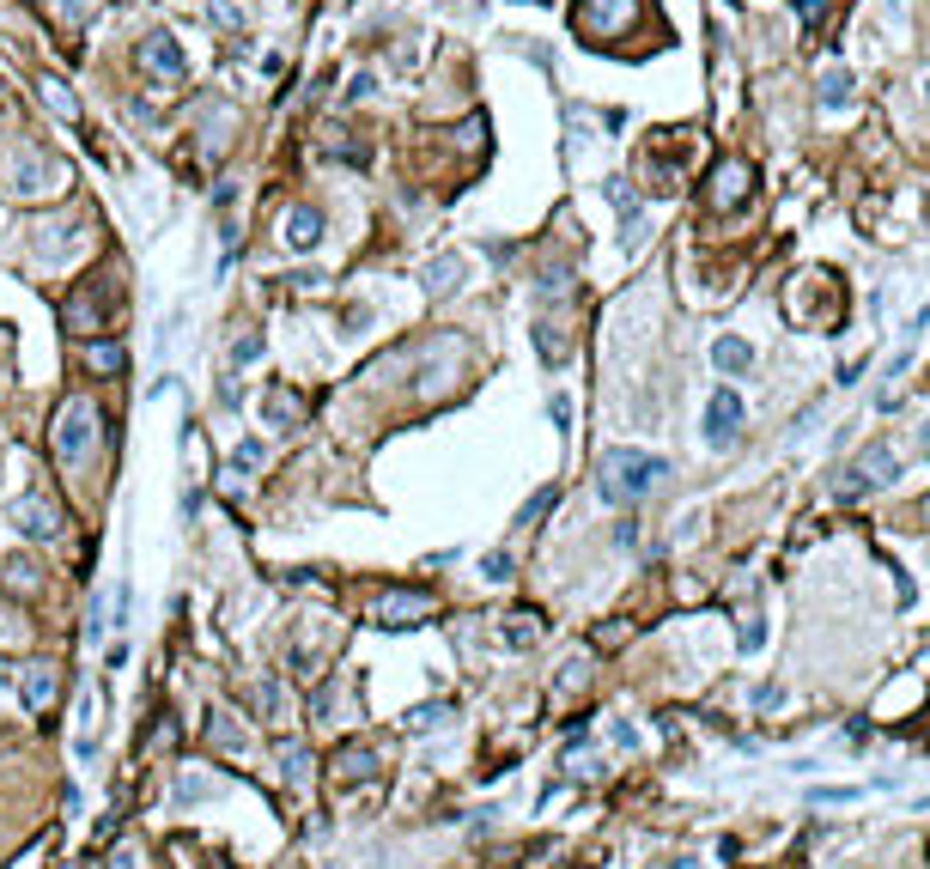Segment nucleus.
<instances>
[{
    "instance_id": "obj_24",
    "label": "nucleus",
    "mask_w": 930,
    "mask_h": 869,
    "mask_svg": "<svg viewBox=\"0 0 930 869\" xmlns=\"http://www.w3.org/2000/svg\"><path fill=\"white\" fill-rule=\"evenodd\" d=\"M535 359H541V365H566V341H560L548 323H535Z\"/></svg>"
},
{
    "instance_id": "obj_17",
    "label": "nucleus",
    "mask_w": 930,
    "mask_h": 869,
    "mask_svg": "<svg viewBox=\"0 0 930 869\" xmlns=\"http://www.w3.org/2000/svg\"><path fill=\"white\" fill-rule=\"evenodd\" d=\"M37 92H43V104H49L61 122H73V116H80V98H73V92L61 86V79H49V73H43V79H37Z\"/></svg>"
},
{
    "instance_id": "obj_33",
    "label": "nucleus",
    "mask_w": 930,
    "mask_h": 869,
    "mask_svg": "<svg viewBox=\"0 0 930 869\" xmlns=\"http://www.w3.org/2000/svg\"><path fill=\"white\" fill-rule=\"evenodd\" d=\"M207 790V772H183V784H177V803H195Z\"/></svg>"
},
{
    "instance_id": "obj_26",
    "label": "nucleus",
    "mask_w": 930,
    "mask_h": 869,
    "mask_svg": "<svg viewBox=\"0 0 930 869\" xmlns=\"http://www.w3.org/2000/svg\"><path fill=\"white\" fill-rule=\"evenodd\" d=\"M31 244H37V250H43V256H61V244H67V250H73V231H67V225H43V231H37V237H31Z\"/></svg>"
},
{
    "instance_id": "obj_20",
    "label": "nucleus",
    "mask_w": 930,
    "mask_h": 869,
    "mask_svg": "<svg viewBox=\"0 0 930 869\" xmlns=\"http://www.w3.org/2000/svg\"><path fill=\"white\" fill-rule=\"evenodd\" d=\"M274 754H280V772H286L292 784H304V778H310V748H304V742H292V736H286Z\"/></svg>"
},
{
    "instance_id": "obj_14",
    "label": "nucleus",
    "mask_w": 930,
    "mask_h": 869,
    "mask_svg": "<svg viewBox=\"0 0 930 869\" xmlns=\"http://www.w3.org/2000/svg\"><path fill=\"white\" fill-rule=\"evenodd\" d=\"M19 681H25V705H31V711H49V705H55V669H49V663H25Z\"/></svg>"
},
{
    "instance_id": "obj_16",
    "label": "nucleus",
    "mask_w": 930,
    "mask_h": 869,
    "mask_svg": "<svg viewBox=\"0 0 930 869\" xmlns=\"http://www.w3.org/2000/svg\"><path fill=\"white\" fill-rule=\"evenodd\" d=\"M712 365H718V371H730V377H742V371L754 365V347H748V341H736V335H724V341H712Z\"/></svg>"
},
{
    "instance_id": "obj_27",
    "label": "nucleus",
    "mask_w": 930,
    "mask_h": 869,
    "mask_svg": "<svg viewBox=\"0 0 930 869\" xmlns=\"http://www.w3.org/2000/svg\"><path fill=\"white\" fill-rule=\"evenodd\" d=\"M268 420H274V426H292V420H298V395L274 389V395H268Z\"/></svg>"
},
{
    "instance_id": "obj_21",
    "label": "nucleus",
    "mask_w": 930,
    "mask_h": 869,
    "mask_svg": "<svg viewBox=\"0 0 930 869\" xmlns=\"http://www.w3.org/2000/svg\"><path fill=\"white\" fill-rule=\"evenodd\" d=\"M845 98H851V67H827V73H821V104L839 110Z\"/></svg>"
},
{
    "instance_id": "obj_30",
    "label": "nucleus",
    "mask_w": 930,
    "mask_h": 869,
    "mask_svg": "<svg viewBox=\"0 0 930 869\" xmlns=\"http://www.w3.org/2000/svg\"><path fill=\"white\" fill-rule=\"evenodd\" d=\"M584 681H590V657H572V663L560 669V687H566V693H578Z\"/></svg>"
},
{
    "instance_id": "obj_22",
    "label": "nucleus",
    "mask_w": 930,
    "mask_h": 869,
    "mask_svg": "<svg viewBox=\"0 0 930 869\" xmlns=\"http://www.w3.org/2000/svg\"><path fill=\"white\" fill-rule=\"evenodd\" d=\"M262 456H268V444H262V438H244L238 450H231V462H225V468L244 481V474H256V468H262Z\"/></svg>"
},
{
    "instance_id": "obj_5",
    "label": "nucleus",
    "mask_w": 930,
    "mask_h": 869,
    "mask_svg": "<svg viewBox=\"0 0 930 869\" xmlns=\"http://www.w3.org/2000/svg\"><path fill=\"white\" fill-rule=\"evenodd\" d=\"M742 414H748V402H742L736 389H712V402H706V444H712V450H724V444L736 438Z\"/></svg>"
},
{
    "instance_id": "obj_9",
    "label": "nucleus",
    "mask_w": 930,
    "mask_h": 869,
    "mask_svg": "<svg viewBox=\"0 0 930 869\" xmlns=\"http://www.w3.org/2000/svg\"><path fill=\"white\" fill-rule=\"evenodd\" d=\"M280 231H286V250H298V256H310V250H317V244H323V213H317V207H292Z\"/></svg>"
},
{
    "instance_id": "obj_40",
    "label": "nucleus",
    "mask_w": 930,
    "mask_h": 869,
    "mask_svg": "<svg viewBox=\"0 0 930 869\" xmlns=\"http://www.w3.org/2000/svg\"><path fill=\"white\" fill-rule=\"evenodd\" d=\"M140 857H134V845H116V857H110V869H134Z\"/></svg>"
},
{
    "instance_id": "obj_42",
    "label": "nucleus",
    "mask_w": 930,
    "mask_h": 869,
    "mask_svg": "<svg viewBox=\"0 0 930 869\" xmlns=\"http://www.w3.org/2000/svg\"><path fill=\"white\" fill-rule=\"evenodd\" d=\"M669 869H700V863H693V857H669Z\"/></svg>"
},
{
    "instance_id": "obj_39",
    "label": "nucleus",
    "mask_w": 930,
    "mask_h": 869,
    "mask_svg": "<svg viewBox=\"0 0 930 869\" xmlns=\"http://www.w3.org/2000/svg\"><path fill=\"white\" fill-rule=\"evenodd\" d=\"M754 705H760V711H772V705H785V687H760V693H754Z\"/></svg>"
},
{
    "instance_id": "obj_32",
    "label": "nucleus",
    "mask_w": 930,
    "mask_h": 869,
    "mask_svg": "<svg viewBox=\"0 0 930 869\" xmlns=\"http://www.w3.org/2000/svg\"><path fill=\"white\" fill-rule=\"evenodd\" d=\"M548 505H554V487H541V493H535V499H529V505L517 511V523H535V517H541V511H548Z\"/></svg>"
},
{
    "instance_id": "obj_25",
    "label": "nucleus",
    "mask_w": 930,
    "mask_h": 869,
    "mask_svg": "<svg viewBox=\"0 0 930 869\" xmlns=\"http://www.w3.org/2000/svg\"><path fill=\"white\" fill-rule=\"evenodd\" d=\"M505 645H511V651L535 645V614H511V620H505Z\"/></svg>"
},
{
    "instance_id": "obj_43",
    "label": "nucleus",
    "mask_w": 930,
    "mask_h": 869,
    "mask_svg": "<svg viewBox=\"0 0 930 869\" xmlns=\"http://www.w3.org/2000/svg\"><path fill=\"white\" fill-rule=\"evenodd\" d=\"M918 438H924V456H930V426H924V432H918Z\"/></svg>"
},
{
    "instance_id": "obj_37",
    "label": "nucleus",
    "mask_w": 930,
    "mask_h": 869,
    "mask_svg": "<svg viewBox=\"0 0 930 869\" xmlns=\"http://www.w3.org/2000/svg\"><path fill=\"white\" fill-rule=\"evenodd\" d=\"M548 414H554V426H560V432L572 426V402H566V395H554V402H548Z\"/></svg>"
},
{
    "instance_id": "obj_45",
    "label": "nucleus",
    "mask_w": 930,
    "mask_h": 869,
    "mask_svg": "<svg viewBox=\"0 0 930 869\" xmlns=\"http://www.w3.org/2000/svg\"><path fill=\"white\" fill-rule=\"evenodd\" d=\"M924 517H930V499H924Z\"/></svg>"
},
{
    "instance_id": "obj_3",
    "label": "nucleus",
    "mask_w": 930,
    "mask_h": 869,
    "mask_svg": "<svg viewBox=\"0 0 930 869\" xmlns=\"http://www.w3.org/2000/svg\"><path fill=\"white\" fill-rule=\"evenodd\" d=\"M61 183H67V171L49 146H19V158L7 165L13 201H49V195H61Z\"/></svg>"
},
{
    "instance_id": "obj_8",
    "label": "nucleus",
    "mask_w": 930,
    "mask_h": 869,
    "mask_svg": "<svg viewBox=\"0 0 930 869\" xmlns=\"http://www.w3.org/2000/svg\"><path fill=\"white\" fill-rule=\"evenodd\" d=\"M627 19H633V0H584L578 31H584V37H614Z\"/></svg>"
},
{
    "instance_id": "obj_38",
    "label": "nucleus",
    "mask_w": 930,
    "mask_h": 869,
    "mask_svg": "<svg viewBox=\"0 0 930 869\" xmlns=\"http://www.w3.org/2000/svg\"><path fill=\"white\" fill-rule=\"evenodd\" d=\"M86 626H92V632H86V645H98V639H104V602H92V620H86Z\"/></svg>"
},
{
    "instance_id": "obj_6",
    "label": "nucleus",
    "mask_w": 930,
    "mask_h": 869,
    "mask_svg": "<svg viewBox=\"0 0 930 869\" xmlns=\"http://www.w3.org/2000/svg\"><path fill=\"white\" fill-rule=\"evenodd\" d=\"M140 67H146L152 79H183V73H189V55H183V43H177L171 31H152V37L140 43Z\"/></svg>"
},
{
    "instance_id": "obj_18",
    "label": "nucleus",
    "mask_w": 930,
    "mask_h": 869,
    "mask_svg": "<svg viewBox=\"0 0 930 869\" xmlns=\"http://www.w3.org/2000/svg\"><path fill=\"white\" fill-rule=\"evenodd\" d=\"M444 718H450V705H444V699H426V705H414L408 718H402V730H414V736H432Z\"/></svg>"
},
{
    "instance_id": "obj_36",
    "label": "nucleus",
    "mask_w": 930,
    "mask_h": 869,
    "mask_svg": "<svg viewBox=\"0 0 930 869\" xmlns=\"http://www.w3.org/2000/svg\"><path fill=\"white\" fill-rule=\"evenodd\" d=\"M256 353H262V341H256V335H244V341H238V347H231V365H250V359H256Z\"/></svg>"
},
{
    "instance_id": "obj_13",
    "label": "nucleus",
    "mask_w": 930,
    "mask_h": 869,
    "mask_svg": "<svg viewBox=\"0 0 930 869\" xmlns=\"http://www.w3.org/2000/svg\"><path fill=\"white\" fill-rule=\"evenodd\" d=\"M207 742H213V748H225V754H244V748H250V736H244V724H238V718H231V711H225V705H207Z\"/></svg>"
},
{
    "instance_id": "obj_2",
    "label": "nucleus",
    "mask_w": 930,
    "mask_h": 869,
    "mask_svg": "<svg viewBox=\"0 0 930 869\" xmlns=\"http://www.w3.org/2000/svg\"><path fill=\"white\" fill-rule=\"evenodd\" d=\"M49 450H55L61 468H80V462L98 450V408H92V395H67V402L55 408Z\"/></svg>"
},
{
    "instance_id": "obj_11",
    "label": "nucleus",
    "mask_w": 930,
    "mask_h": 869,
    "mask_svg": "<svg viewBox=\"0 0 930 869\" xmlns=\"http://www.w3.org/2000/svg\"><path fill=\"white\" fill-rule=\"evenodd\" d=\"M462 280H469V262H462V256H432V262L420 268V286H426L432 298H450Z\"/></svg>"
},
{
    "instance_id": "obj_31",
    "label": "nucleus",
    "mask_w": 930,
    "mask_h": 869,
    "mask_svg": "<svg viewBox=\"0 0 930 869\" xmlns=\"http://www.w3.org/2000/svg\"><path fill=\"white\" fill-rule=\"evenodd\" d=\"M7 584H13V590H31V584H37V566H31V560H13V566H7Z\"/></svg>"
},
{
    "instance_id": "obj_12",
    "label": "nucleus",
    "mask_w": 930,
    "mask_h": 869,
    "mask_svg": "<svg viewBox=\"0 0 930 869\" xmlns=\"http://www.w3.org/2000/svg\"><path fill=\"white\" fill-rule=\"evenodd\" d=\"M748 183H754V177H748V165H742V158L718 165V171H712V207H724V213H730V207H742Z\"/></svg>"
},
{
    "instance_id": "obj_7",
    "label": "nucleus",
    "mask_w": 930,
    "mask_h": 869,
    "mask_svg": "<svg viewBox=\"0 0 930 869\" xmlns=\"http://www.w3.org/2000/svg\"><path fill=\"white\" fill-rule=\"evenodd\" d=\"M438 602H432V590H383L377 596V626H408V620H426Z\"/></svg>"
},
{
    "instance_id": "obj_1",
    "label": "nucleus",
    "mask_w": 930,
    "mask_h": 869,
    "mask_svg": "<svg viewBox=\"0 0 930 869\" xmlns=\"http://www.w3.org/2000/svg\"><path fill=\"white\" fill-rule=\"evenodd\" d=\"M651 481H669V462L663 456H645V450H627V444H614L596 456V499L602 505H633L651 493Z\"/></svg>"
},
{
    "instance_id": "obj_41",
    "label": "nucleus",
    "mask_w": 930,
    "mask_h": 869,
    "mask_svg": "<svg viewBox=\"0 0 930 869\" xmlns=\"http://www.w3.org/2000/svg\"><path fill=\"white\" fill-rule=\"evenodd\" d=\"M791 7H797V19H803V25H815V19H821V7H815V0H791Z\"/></svg>"
},
{
    "instance_id": "obj_23",
    "label": "nucleus",
    "mask_w": 930,
    "mask_h": 869,
    "mask_svg": "<svg viewBox=\"0 0 930 869\" xmlns=\"http://www.w3.org/2000/svg\"><path fill=\"white\" fill-rule=\"evenodd\" d=\"M86 371H98V377L122 371V347H116V341H92V347H86Z\"/></svg>"
},
{
    "instance_id": "obj_10",
    "label": "nucleus",
    "mask_w": 930,
    "mask_h": 869,
    "mask_svg": "<svg viewBox=\"0 0 930 869\" xmlns=\"http://www.w3.org/2000/svg\"><path fill=\"white\" fill-rule=\"evenodd\" d=\"M19 529H25L31 541H55V535H61V511H55L43 493H31V499H19Z\"/></svg>"
},
{
    "instance_id": "obj_34",
    "label": "nucleus",
    "mask_w": 930,
    "mask_h": 869,
    "mask_svg": "<svg viewBox=\"0 0 930 869\" xmlns=\"http://www.w3.org/2000/svg\"><path fill=\"white\" fill-rule=\"evenodd\" d=\"M256 699H262V718H280V687L262 675V687H256Z\"/></svg>"
},
{
    "instance_id": "obj_19",
    "label": "nucleus",
    "mask_w": 930,
    "mask_h": 869,
    "mask_svg": "<svg viewBox=\"0 0 930 869\" xmlns=\"http://www.w3.org/2000/svg\"><path fill=\"white\" fill-rule=\"evenodd\" d=\"M335 772L359 784V778H371V772H377V754H371V748H353V742H347V748L335 754Z\"/></svg>"
},
{
    "instance_id": "obj_44",
    "label": "nucleus",
    "mask_w": 930,
    "mask_h": 869,
    "mask_svg": "<svg viewBox=\"0 0 930 869\" xmlns=\"http://www.w3.org/2000/svg\"><path fill=\"white\" fill-rule=\"evenodd\" d=\"M924 110H930V79H924Z\"/></svg>"
},
{
    "instance_id": "obj_35",
    "label": "nucleus",
    "mask_w": 930,
    "mask_h": 869,
    "mask_svg": "<svg viewBox=\"0 0 930 869\" xmlns=\"http://www.w3.org/2000/svg\"><path fill=\"white\" fill-rule=\"evenodd\" d=\"M481 572H487L493 584H499V578H511V553H487V560H481Z\"/></svg>"
},
{
    "instance_id": "obj_15",
    "label": "nucleus",
    "mask_w": 930,
    "mask_h": 869,
    "mask_svg": "<svg viewBox=\"0 0 930 869\" xmlns=\"http://www.w3.org/2000/svg\"><path fill=\"white\" fill-rule=\"evenodd\" d=\"M73 754H80V760L98 754V693L80 699V730H73Z\"/></svg>"
},
{
    "instance_id": "obj_29",
    "label": "nucleus",
    "mask_w": 930,
    "mask_h": 869,
    "mask_svg": "<svg viewBox=\"0 0 930 869\" xmlns=\"http://www.w3.org/2000/svg\"><path fill=\"white\" fill-rule=\"evenodd\" d=\"M371 92H377V73H371V67H359V73L347 79V104H365Z\"/></svg>"
},
{
    "instance_id": "obj_28",
    "label": "nucleus",
    "mask_w": 930,
    "mask_h": 869,
    "mask_svg": "<svg viewBox=\"0 0 930 869\" xmlns=\"http://www.w3.org/2000/svg\"><path fill=\"white\" fill-rule=\"evenodd\" d=\"M608 201H614V213H633V207H639V195H633L627 177H608Z\"/></svg>"
},
{
    "instance_id": "obj_4",
    "label": "nucleus",
    "mask_w": 930,
    "mask_h": 869,
    "mask_svg": "<svg viewBox=\"0 0 930 869\" xmlns=\"http://www.w3.org/2000/svg\"><path fill=\"white\" fill-rule=\"evenodd\" d=\"M900 481V456L894 444H864V456L845 468V481H839V499H864L876 487H894Z\"/></svg>"
}]
</instances>
